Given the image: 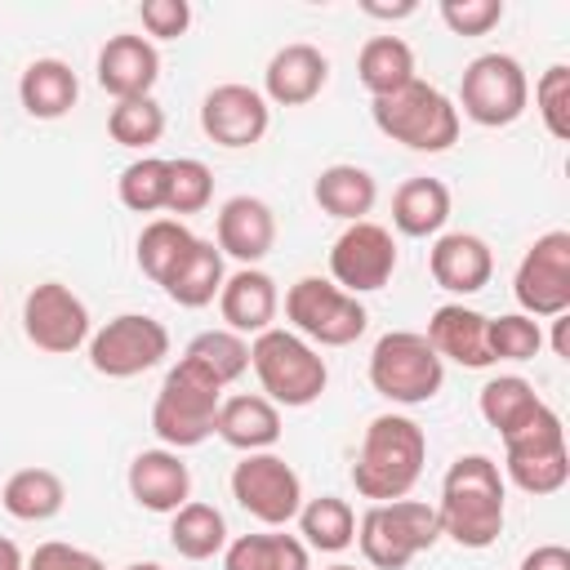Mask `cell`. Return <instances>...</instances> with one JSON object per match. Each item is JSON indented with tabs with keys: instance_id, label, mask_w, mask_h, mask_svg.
I'll list each match as a JSON object with an SVG mask.
<instances>
[{
	"instance_id": "603a6c76",
	"label": "cell",
	"mask_w": 570,
	"mask_h": 570,
	"mask_svg": "<svg viewBox=\"0 0 570 570\" xmlns=\"http://www.w3.org/2000/svg\"><path fill=\"white\" fill-rule=\"evenodd\" d=\"M129 494L147 512H178L191 499V472L178 450H142L129 463Z\"/></svg>"
},
{
	"instance_id": "30bf717a",
	"label": "cell",
	"mask_w": 570,
	"mask_h": 570,
	"mask_svg": "<svg viewBox=\"0 0 570 570\" xmlns=\"http://www.w3.org/2000/svg\"><path fill=\"white\" fill-rule=\"evenodd\" d=\"M525 102H530V80H525V67L512 53H481L463 67L459 107L472 125L503 129V125L521 120Z\"/></svg>"
},
{
	"instance_id": "60d3db41",
	"label": "cell",
	"mask_w": 570,
	"mask_h": 570,
	"mask_svg": "<svg viewBox=\"0 0 570 570\" xmlns=\"http://www.w3.org/2000/svg\"><path fill=\"white\" fill-rule=\"evenodd\" d=\"M534 107H539V120L552 138H570V67L566 62H552L539 85H534Z\"/></svg>"
},
{
	"instance_id": "44dd1931",
	"label": "cell",
	"mask_w": 570,
	"mask_h": 570,
	"mask_svg": "<svg viewBox=\"0 0 570 570\" xmlns=\"http://www.w3.org/2000/svg\"><path fill=\"white\" fill-rule=\"evenodd\" d=\"M276 307H281V294H276V281L263 272V267H240V272H232L227 281H223V289H218V312H223V321H227V330L232 334H263V330H272V321H276Z\"/></svg>"
},
{
	"instance_id": "7dc6e473",
	"label": "cell",
	"mask_w": 570,
	"mask_h": 570,
	"mask_svg": "<svg viewBox=\"0 0 570 570\" xmlns=\"http://www.w3.org/2000/svg\"><path fill=\"white\" fill-rule=\"evenodd\" d=\"M566 330H570V312H566V316H552V352H557L561 361H570V338H566Z\"/></svg>"
},
{
	"instance_id": "7a4b0ae2",
	"label": "cell",
	"mask_w": 570,
	"mask_h": 570,
	"mask_svg": "<svg viewBox=\"0 0 570 570\" xmlns=\"http://www.w3.org/2000/svg\"><path fill=\"white\" fill-rule=\"evenodd\" d=\"M423 459H428L423 428L405 414H379V419H370L365 441L356 450L352 485L361 499H374V503L405 499L414 490V481L423 476Z\"/></svg>"
},
{
	"instance_id": "7c38bea8",
	"label": "cell",
	"mask_w": 570,
	"mask_h": 570,
	"mask_svg": "<svg viewBox=\"0 0 570 570\" xmlns=\"http://www.w3.org/2000/svg\"><path fill=\"white\" fill-rule=\"evenodd\" d=\"M232 499L263 525H289L303 508V481L281 454L258 450L232 468Z\"/></svg>"
},
{
	"instance_id": "d6986e66",
	"label": "cell",
	"mask_w": 570,
	"mask_h": 570,
	"mask_svg": "<svg viewBox=\"0 0 570 570\" xmlns=\"http://www.w3.org/2000/svg\"><path fill=\"white\" fill-rule=\"evenodd\" d=\"M214 245L218 254L254 267L258 258L272 254L276 245V218H272V205L258 200V196H232L223 209H218V227H214Z\"/></svg>"
},
{
	"instance_id": "4316f807",
	"label": "cell",
	"mask_w": 570,
	"mask_h": 570,
	"mask_svg": "<svg viewBox=\"0 0 570 570\" xmlns=\"http://www.w3.org/2000/svg\"><path fill=\"white\" fill-rule=\"evenodd\" d=\"M450 218V187L441 178H405L392 196V227L401 236H436Z\"/></svg>"
},
{
	"instance_id": "52a82bcc",
	"label": "cell",
	"mask_w": 570,
	"mask_h": 570,
	"mask_svg": "<svg viewBox=\"0 0 570 570\" xmlns=\"http://www.w3.org/2000/svg\"><path fill=\"white\" fill-rule=\"evenodd\" d=\"M445 361L419 330H387L370 352V387L396 405H423L441 392Z\"/></svg>"
},
{
	"instance_id": "74e56055",
	"label": "cell",
	"mask_w": 570,
	"mask_h": 570,
	"mask_svg": "<svg viewBox=\"0 0 570 570\" xmlns=\"http://www.w3.org/2000/svg\"><path fill=\"white\" fill-rule=\"evenodd\" d=\"M165 196H169V160L142 156L120 169V205L125 209L156 214V209H165Z\"/></svg>"
},
{
	"instance_id": "7bdbcfd3",
	"label": "cell",
	"mask_w": 570,
	"mask_h": 570,
	"mask_svg": "<svg viewBox=\"0 0 570 570\" xmlns=\"http://www.w3.org/2000/svg\"><path fill=\"white\" fill-rule=\"evenodd\" d=\"M138 18H142L147 36H156V40H178V36L191 27V4H187V0H142V4H138Z\"/></svg>"
},
{
	"instance_id": "d590c367",
	"label": "cell",
	"mask_w": 570,
	"mask_h": 570,
	"mask_svg": "<svg viewBox=\"0 0 570 570\" xmlns=\"http://www.w3.org/2000/svg\"><path fill=\"white\" fill-rule=\"evenodd\" d=\"M107 134H111L120 147L142 151V147L160 142V134H165V107H160L151 94H147V98H125V102H116V107L107 111Z\"/></svg>"
},
{
	"instance_id": "836d02e7",
	"label": "cell",
	"mask_w": 570,
	"mask_h": 570,
	"mask_svg": "<svg viewBox=\"0 0 570 570\" xmlns=\"http://www.w3.org/2000/svg\"><path fill=\"white\" fill-rule=\"evenodd\" d=\"M298 530H303V543L307 548H316V552H343L356 539V512H352L347 499L321 494V499H307L298 508Z\"/></svg>"
},
{
	"instance_id": "ba28073f",
	"label": "cell",
	"mask_w": 570,
	"mask_h": 570,
	"mask_svg": "<svg viewBox=\"0 0 570 570\" xmlns=\"http://www.w3.org/2000/svg\"><path fill=\"white\" fill-rule=\"evenodd\" d=\"M285 316H289V325H294L298 338L321 343V347H347L370 325L365 303L356 294L338 289L325 276H298L285 289Z\"/></svg>"
},
{
	"instance_id": "681fc988",
	"label": "cell",
	"mask_w": 570,
	"mask_h": 570,
	"mask_svg": "<svg viewBox=\"0 0 570 570\" xmlns=\"http://www.w3.org/2000/svg\"><path fill=\"white\" fill-rule=\"evenodd\" d=\"M125 570H165V566H156V561H134V566H125Z\"/></svg>"
},
{
	"instance_id": "484cf974",
	"label": "cell",
	"mask_w": 570,
	"mask_h": 570,
	"mask_svg": "<svg viewBox=\"0 0 570 570\" xmlns=\"http://www.w3.org/2000/svg\"><path fill=\"white\" fill-rule=\"evenodd\" d=\"M312 196H316L321 214L343 218V223H361L374 209V200H379V183L361 165H330V169L316 174Z\"/></svg>"
},
{
	"instance_id": "2e32d148",
	"label": "cell",
	"mask_w": 570,
	"mask_h": 570,
	"mask_svg": "<svg viewBox=\"0 0 570 570\" xmlns=\"http://www.w3.org/2000/svg\"><path fill=\"white\" fill-rule=\"evenodd\" d=\"M272 125V107L249 85H214L200 102V129L218 147H254Z\"/></svg>"
},
{
	"instance_id": "9a60e30c",
	"label": "cell",
	"mask_w": 570,
	"mask_h": 570,
	"mask_svg": "<svg viewBox=\"0 0 570 570\" xmlns=\"http://www.w3.org/2000/svg\"><path fill=\"white\" fill-rule=\"evenodd\" d=\"M396 272V240L387 227L361 218V223H347L343 236L334 240L330 249V276L338 289L347 294H370V289H383Z\"/></svg>"
},
{
	"instance_id": "ffe728a7",
	"label": "cell",
	"mask_w": 570,
	"mask_h": 570,
	"mask_svg": "<svg viewBox=\"0 0 570 570\" xmlns=\"http://www.w3.org/2000/svg\"><path fill=\"white\" fill-rule=\"evenodd\" d=\"M428 272L450 294H476L494 276V254L472 232H445V236H436V245L428 254Z\"/></svg>"
},
{
	"instance_id": "7402d4cb",
	"label": "cell",
	"mask_w": 570,
	"mask_h": 570,
	"mask_svg": "<svg viewBox=\"0 0 570 570\" xmlns=\"http://www.w3.org/2000/svg\"><path fill=\"white\" fill-rule=\"evenodd\" d=\"M485 325H490V316H481V312H472L463 303H441L432 312L423 338L432 343V352L441 361H454L463 370H485V365H494L490 343H485Z\"/></svg>"
},
{
	"instance_id": "f35d334b",
	"label": "cell",
	"mask_w": 570,
	"mask_h": 570,
	"mask_svg": "<svg viewBox=\"0 0 570 570\" xmlns=\"http://www.w3.org/2000/svg\"><path fill=\"white\" fill-rule=\"evenodd\" d=\"M209 200H214V174H209V165L196 160V156L169 160V196H165V209L169 214H200Z\"/></svg>"
},
{
	"instance_id": "bcb514c9",
	"label": "cell",
	"mask_w": 570,
	"mask_h": 570,
	"mask_svg": "<svg viewBox=\"0 0 570 570\" xmlns=\"http://www.w3.org/2000/svg\"><path fill=\"white\" fill-rule=\"evenodd\" d=\"M361 9H365L370 18H410L419 4H414V0H401V4H374V0H365Z\"/></svg>"
},
{
	"instance_id": "5bb4252c",
	"label": "cell",
	"mask_w": 570,
	"mask_h": 570,
	"mask_svg": "<svg viewBox=\"0 0 570 570\" xmlns=\"http://www.w3.org/2000/svg\"><path fill=\"white\" fill-rule=\"evenodd\" d=\"M22 334L49 356H71L89 343V307L80 294H71V285L40 281L22 298Z\"/></svg>"
},
{
	"instance_id": "5b68a950",
	"label": "cell",
	"mask_w": 570,
	"mask_h": 570,
	"mask_svg": "<svg viewBox=\"0 0 570 570\" xmlns=\"http://www.w3.org/2000/svg\"><path fill=\"white\" fill-rule=\"evenodd\" d=\"M370 116L379 125V134H387L392 142L410 147V151H445L459 142V107L428 80H410L405 89L374 98Z\"/></svg>"
},
{
	"instance_id": "f907efd6",
	"label": "cell",
	"mask_w": 570,
	"mask_h": 570,
	"mask_svg": "<svg viewBox=\"0 0 570 570\" xmlns=\"http://www.w3.org/2000/svg\"><path fill=\"white\" fill-rule=\"evenodd\" d=\"M330 570H356V566H343V561H338V566H330Z\"/></svg>"
},
{
	"instance_id": "e0dca14e",
	"label": "cell",
	"mask_w": 570,
	"mask_h": 570,
	"mask_svg": "<svg viewBox=\"0 0 570 570\" xmlns=\"http://www.w3.org/2000/svg\"><path fill=\"white\" fill-rule=\"evenodd\" d=\"M160 80V53L147 36L120 31L98 49V85L102 94H111L116 102L125 98H147L151 85Z\"/></svg>"
},
{
	"instance_id": "f1b7e54d",
	"label": "cell",
	"mask_w": 570,
	"mask_h": 570,
	"mask_svg": "<svg viewBox=\"0 0 570 570\" xmlns=\"http://www.w3.org/2000/svg\"><path fill=\"white\" fill-rule=\"evenodd\" d=\"M62 503H67V485L53 468H18L0 490V508L18 521H49L62 512Z\"/></svg>"
},
{
	"instance_id": "1f68e13d",
	"label": "cell",
	"mask_w": 570,
	"mask_h": 570,
	"mask_svg": "<svg viewBox=\"0 0 570 570\" xmlns=\"http://www.w3.org/2000/svg\"><path fill=\"white\" fill-rule=\"evenodd\" d=\"M223 570H307V543L281 530L240 534L223 548Z\"/></svg>"
},
{
	"instance_id": "ee69618b",
	"label": "cell",
	"mask_w": 570,
	"mask_h": 570,
	"mask_svg": "<svg viewBox=\"0 0 570 570\" xmlns=\"http://www.w3.org/2000/svg\"><path fill=\"white\" fill-rule=\"evenodd\" d=\"M27 570H107L94 552L76 548V543H62V539H49L40 543L31 557H27Z\"/></svg>"
},
{
	"instance_id": "c3c4849f",
	"label": "cell",
	"mask_w": 570,
	"mask_h": 570,
	"mask_svg": "<svg viewBox=\"0 0 570 570\" xmlns=\"http://www.w3.org/2000/svg\"><path fill=\"white\" fill-rule=\"evenodd\" d=\"M0 570H27V561H22L18 543H13V539H4V534H0Z\"/></svg>"
},
{
	"instance_id": "4dcf8cb0",
	"label": "cell",
	"mask_w": 570,
	"mask_h": 570,
	"mask_svg": "<svg viewBox=\"0 0 570 570\" xmlns=\"http://www.w3.org/2000/svg\"><path fill=\"white\" fill-rule=\"evenodd\" d=\"M476 405H481V419H485L499 436L521 432V428H525V423H534V419H539V410H543L539 392H534L521 374H499V379H490V383L481 387Z\"/></svg>"
},
{
	"instance_id": "d6a6232c",
	"label": "cell",
	"mask_w": 570,
	"mask_h": 570,
	"mask_svg": "<svg viewBox=\"0 0 570 570\" xmlns=\"http://www.w3.org/2000/svg\"><path fill=\"white\" fill-rule=\"evenodd\" d=\"M169 543L178 557L187 561H209L214 552L227 548V521L214 503H200V499H187L174 521H169Z\"/></svg>"
},
{
	"instance_id": "ab89813d",
	"label": "cell",
	"mask_w": 570,
	"mask_h": 570,
	"mask_svg": "<svg viewBox=\"0 0 570 570\" xmlns=\"http://www.w3.org/2000/svg\"><path fill=\"white\" fill-rule=\"evenodd\" d=\"M485 343H490V356L494 361H534L539 347H543V330L534 316L525 312H508L499 321L485 325Z\"/></svg>"
},
{
	"instance_id": "e575fe53",
	"label": "cell",
	"mask_w": 570,
	"mask_h": 570,
	"mask_svg": "<svg viewBox=\"0 0 570 570\" xmlns=\"http://www.w3.org/2000/svg\"><path fill=\"white\" fill-rule=\"evenodd\" d=\"M191 240H196V236H191L187 223H178V218H151V223L138 232V267H142V276L156 281V285H165L169 272L187 258Z\"/></svg>"
},
{
	"instance_id": "83f0119b",
	"label": "cell",
	"mask_w": 570,
	"mask_h": 570,
	"mask_svg": "<svg viewBox=\"0 0 570 570\" xmlns=\"http://www.w3.org/2000/svg\"><path fill=\"white\" fill-rule=\"evenodd\" d=\"M223 281H227V272H223V254H218V245L196 236L191 249H187V258L169 272V281H165L160 289H165L178 307H205V303L218 298Z\"/></svg>"
},
{
	"instance_id": "f6af8a7d",
	"label": "cell",
	"mask_w": 570,
	"mask_h": 570,
	"mask_svg": "<svg viewBox=\"0 0 570 570\" xmlns=\"http://www.w3.org/2000/svg\"><path fill=\"white\" fill-rule=\"evenodd\" d=\"M521 570H570V548H561V543H539L534 552L521 557Z\"/></svg>"
},
{
	"instance_id": "4fadbf2b",
	"label": "cell",
	"mask_w": 570,
	"mask_h": 570,
	"mask_svg": "<svg viewBox=\"0 0 570 570\" xmlns=\"http://www.w3.org/2000/svg\"><path fill=\"white\" fill-rule=\"evenodd\" d=\"M512 294L525 316L552 321V316L570 312V232H561V227L543 232L525 249V258L512 276Z\"/></svg>"
},
{
	"instance_id": "3957f363",
	"label": "cell",
	"mask_w": 570,
	"mask_h": 570,
	"mask_svg": "<svg viewBox=\"0 0 570 570\" xmlns=\"http://www.w3.org/2000/svg\"><path fill=\"white\" fill-rule=\"evenodd\" d=\"M218 405H223V383L191 356H178V365H169L156 392L151 432L165 441V450H191L214 436Z\"/></svg>"
},
{
	"instance_id": "d4e9b609",
	"label": "cell",
	"mask_w": 570,
	"mask_h": 570,
	"mask_svg": "<svg viewBox=\"0 0 570 570\" xmlns=\"http://www.w3.org/2000/svg\"><path fill=\"white\" fill-rule=\"evenodd\" d=\"M80 98V80L62 58H36L27 62L18 80V102L31 120H62Z\"/></svg>"
},
{
	"instance_id": "8d00e7d4",
	"label": "cell",
	"mask_w": 570,
	"mask_h": 570,
	"mask_svg": "<svg viewBox=\"0 0 570 570\" xmlns=\"http://www.w3.org/2000/svg\"><path fill=\"white\" fill-rule=\"evenodd\" d=\"M183 356H191L196 365H205L223 387L236 383L249 370V343L240 334H232V330H205V334H196Z\"/></svg>"
},
{
	"instance_id": "ac0fdd59",
	"label": "cell",
	"mask_w": 570,
	"mask_h": 570,
	"mask_svg": "<svg viewBox=\"0 0 570 570\" xmlns=\"http://www.w3.org/2000/svg\"><path fill=\"white\" fill-rule=\"evenodd\" d=\"M325 80H330V58L316 45L294 40L272 53L263 71V98L276 107H303L325 89Z\"/></svg>"
},
{
	"instance_id": "6da1fadb",
	"label": "cell",
	"mask_w": 570,
	"mask_h": 570,
	"mask_svg": "<svg viewBox=\"0 0 570 570\" xmlns=\"http://www.w3.org/2000/svg\"><path fill=\"white\" fill-rule=\"evenodd\" d=\"M503 472L485 454H459L441 476L436 521L459 548H490L503 534Z\"/></svg>"
},
{
	"instance_id": "f546056e",
	"label": "cell",
	"mask_w": 570,
	"mask_h": 570,
	"mask_svg": "<svg viewBox=\"0 0 570 570\" xmlns=\"http://www.w3.org/2000/svg\"><path fill=\"white\" fill-rule=\"evenodd\" d=\"M356 76L370 98H387L414 80V49L401 36H370L356 53Z\"/></svg>"
},
{
	"instance_id": "277c9868",
	"label": "cell",
	"mask_w": 570,
	"mask_h": 570,
	"mask_svg": "<svg viewBox=\"0 0 570 570\" xmlns=\"http://www.w3.org/2000/svg\"><path fill=\"white\" fill-rule=\"evenodd\" d=\"M249 365L263 383V396L272 405H289V410L312 405L330 383L325 356L294 330H276V325L249 343Z\"/></svg>"
},
{
	"instance_id": "9c48e42d",
	"label": "cell",
	"mask_w": 570,
	"mask_h": 570,
	"mask_svg": "<svg viewBox=\"0 0 570 570\" xmlns=\"http://www.w3.org/2000/svg\"><path fill=\"white\" fill-rule=\"evenodd\" d=\"M503 468H508V481L525 494H557L570 481L566 428L552 405H543L539 419L525 423L521 432L503 436Z\"/></svg>"
},
{
	"instance_id": "8992f818",
	"label": "cell",
	"mask_w": 570,
	"mask_h": 570,
	"mask_svg": "<svg viewBox=\"0 0 570 570\" xmlns=\"http://www.w3.org/2000/svg\"><path fill=\"white\" fill-rule=\"evenodd\" d=\"M441 539L436 508L423 499H392V503H370L365 517L356 521L361 557L374 570H405L419 552H428Z\"/></svg>"
},
{
	"instance_id": "cb8c5ba5",
	"label": "cell",
	"mask_w": 570,
	"mask_h": 570,
	"mask_svg": "<svg viewBox=\"0 0 570 570\" xmlns=\"http://www.w3.org/2000/svg\"><path fill=\"white\" fill-rule=\"evenodd\" d=\"M214 432L232 450L258 454V450H272L281 441V410L267 396H258V392H236V396H223Z\"/></svg>"
},
{
	"instance_id": "8fae6325",
	"label": "cell",
	"mask_w": 570,
	"mask_h": 570,
	"mask_svg": "<svg viewBox=\"0 0 570 570\" xmlns=\"http://www.w3.org/2000/svg\"><path fill=\"white\" fill-rule=\"evenodd\" d=\"M169 356V330L156 316L120 312L98 334H89V365L107 379H134Z\"/></svg>"
},
{
	"instance_id": "b9f144b4",
	"label": "cell",
	"mask_w": 570,
	"mask_h": 570,
	"mask_svg": "<svg viewBox=\"0 0 570 570\" xmlns=\"http://www.w3.org/2000/svg\"><path fill=\"white\" fill-rule=\"evenodd\" d=\"M441 22L454 36H485L503 22V0H441Z\"/></svg>"
}]
</instances>
